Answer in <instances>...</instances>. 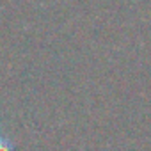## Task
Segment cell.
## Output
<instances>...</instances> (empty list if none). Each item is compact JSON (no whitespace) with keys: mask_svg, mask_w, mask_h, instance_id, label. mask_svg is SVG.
<instances>
[{"mask_svg":"<svg viewBox=\"0 0 151 151\" xmlns=\"http://www.w3.org/2000/svg\"><path fill=\"white\" fill-rule=\"evenodd\" d=\"M0 151H14L13 140L7 135H4V133H0Z\"/></svg>","mask_w":151,"mask_h":151,"instance_id":"1","label":"cell"}]
</instances>
